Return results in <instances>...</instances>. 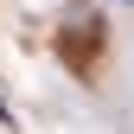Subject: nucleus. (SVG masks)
I'll list each match as a JSON object with an SVG mask.
<instances>
[{
  "instance_id": "obj_1",
  "label": "nucleus",
  "mask_w": 134,
  "mask_h": 134,
  "mask_svg": "<svg viewBox=\"0 0 134 134\" xmlns=\"http://www.w3.org/2000/svg\"><path fill=\"white\" fill-rule=\"evenodd\" d=\"M0 121H7V109H0Z\"/></svg>"
}]
</instances>
